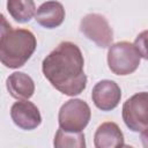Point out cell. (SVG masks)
<instances>
[{
    "label": "cell",
    "instance_id": "obj_12",
    "mask_svg": "<svg viewBox=\"0 0 148 148\" xmlns=\"http://www.w3.org/2000/svg\"><path fill=\"white\" fill-rule=\"evenodd\" d=\"M7 10L18 23L29 22L37 12L34 0H7Z\"/></svg>",
    "mask_w": 148,
    "mask_h": 148
},
{
    "label": "cell",
    "instance_id": "obj_1",
    "mask_svg": "<svg viewBox=\"0 0 148 148\" xmlns=\"http://www.w3.org/2000/svg\"><path fill=\"white\" fill-rule=\"evenodd\" d=\"M83 68V54L72 42L60 43L42 64V71L47 81L67 96H76L86 89L87 75Z\"/></svg>",
    "mask_w": 148,
    "mask_h": 148
},
{
    "label": "cell",
    "instance_id": "obj_8",
    "mask_svg": "<svg viewBox=\"0 0 148 148\" xmlns=\"http://www.w3.org/2000/svg\"><path fill=\"white\" fill-rule=\"evenodd\" d=\"M10 117L14 124L21 130L31 131L42 123V116L38 108L28 99H18L10 108Z\"/></svg>",
    "mask_w": 148,
    "mask_h": 148
},
{
    "label": "cell",
    "instance_id": "obj_15",
    "mask_svg": "<svg viewBox=\"0 0 148 148\" xmlns=\"http://www.w3.org/2000/svg\"><path fill=\"white\" fill-rule=\"evenodd\" d=\"M142 146L145 148H148V127H146L143 131H141V135H140Z\"/></svg>",
    "mask_w": 148,
    "mask_h": 148
},
{
    "label": "cell",
    "instance_id": "obj_2",
    "mask_svg": "<svg viewBox=\"0 0 148 148\" xmlns=\"http://www.w3.org/2000/svg\"><path fill=\"white\" fill-rule=\"evenodd\" d=\"M37 47L35 35L28 29H13L1 16L0 60L7 68L22 67L32 56Z\"/></svg>",
    "mask_w": 148,
    "mask_h": 148
},
{
    "label": "cell",
    "instance_id": "obj_11",
    "mask_svg": "<svg viewBox=\"0 0 148 148\" xmlns=\"http://www.w3.org/2000/svg\"><path fill=\"white\" fill-rule=\"evenodd\" d=\"M6 86L10 96L16 99H29L35 92L34 80L23 72L12 73L7 77Z\"/></svg>",
    "mask_w": 148,
    "mask_h": 148
},
{
    "label": "cell",
    "instance_id": "obj_10",
    "mask_svg": "<svg viewBox=\"0 0 148 148\" xmlns=\"http://www.w3.org/2000/svg\"><path fill=\"white\" fill-rule=\"evenodd\" d=\"M94 143L96 148L124 147V134L116 123L105 121L97 127L94 135Z\"/></svg>",
    "mask_w": 148,
    "mask_h": 148
},
{
    "label": "cell",
    "instance_id": "obj_4",
    "mask_svg": "<svg viewBox=\"0 0 148 148\" xmlns=\"http://www.w3.org/2000/svg\"><path fill=\"white\" fill-rule=\"evenodd\" d=\"M91 110L87 102L73 98L65 102L58 114L59 127L68 132H82L89 124Z\"/></svg>",
    "mask_w": 148,
    "mask_h": 148
},
{
    "label": "cell",
    "instance_id": "obj_9",
    "mask_svg": "<svg viewBox=\"0 0 148 148\" xmlns=\"http://www.w3.org/2000/svg\"><path fill=\"white\" fill-rule=\"evenodd\" d=\"M65 8L64 6L54 0L46 1L42 3L35 15V20L38 24L46 29H53L62 24L65 20Z\"/></svg>",
    "mask_w": 148,
    "mask_h": 148
},
{
    "label": "cell",
    "instance_id": "obj_3",
    "mask_svg": "<svg viewBox=\"0 0 148 148\" xmlns=\"http://www.w3.org/2000/svg\"><path fill=\"white\" fill-rule=\"evenodd\" d=\"M140 59L139 51L130 42H118L109 46L108 65L116 75L125 76L134 73L140 65Z\"/></svg>",
    "mask_w": 148,
    "mask_h": 148
},
{
    "label": "cell",
    "instance_id": "obj_5",
    "mask_svg": "<svg viewBox=\"0 0 148 148\" xmlns=\"http://www.w3.org/2000/svg\"><path fill=\"white\" fill-rule=\"evenodd\" d=\"M123 120L133 132L148 127V92L141 91L130 97L123 105Z\"/></svg>",
    "mask_w": 148,
    "mask_h": 148
},
{
    "label": "cell",
    "instance_id": "obj_6",
    "mask_svg": "<svg viewBox=\"0 0 148 148\" xmlns=\"http://www.w3.org/2000/svg\"><path fill=\"white\" fill-rule=\"evenodd\" d=\"M80 30L88 39L94 42L98 47L105 49L112 44V28L110 27L108 20L101 14L91 13L83 16L80 22Z\"/></svg>",
    "mask_w": 148,
    "mask_h": 148
},
{
    "label": "cell",
    "instance_id": "obj_13",
    "mask_svg": "<svg viewBox=\"0 0 148 148\" xmlns=\"http://www.w3.org/2000/svg\"><path fill=\"white\" fill-rule=\"evenodd\" d=\"M53 145L56 148H84V134L82 132H68L59 127L56 133Z\"/></svg>",
    "mask_w": 148,
    "mask_h": 148
},
{
    "label": "cell",
    "instance_id": "obj_7",
    "mask_svg": "<svg viewBox=\"0 0 148 148\" xmlns=\"http://www.w3.org/2000/svg\"><path fill=\"white\" fill-rule=\"evenodd\" d=\"M91 98L97 109L102 111H111L118 106L121 99V90L114 81L102 80L94 86Z\"/></svg>",
    "mask_w": 148,
    "mask_h": 148
},
{
    "label": "cell",
    "instance_id": "obj_14",
    "mask_svg": "<svg viewBox=\"0 0 148 148\" xmlns=\"http://www.w3.org/2000/svg\"><path fill=\"white\" fill-rule=\"evenodd\" d=\"M134 45L139 51L141 58L148 60V30H145L136 36Z\"/></svg>",
    "mask_w": 148,
    "mask_h": 148
}]
</instances>
